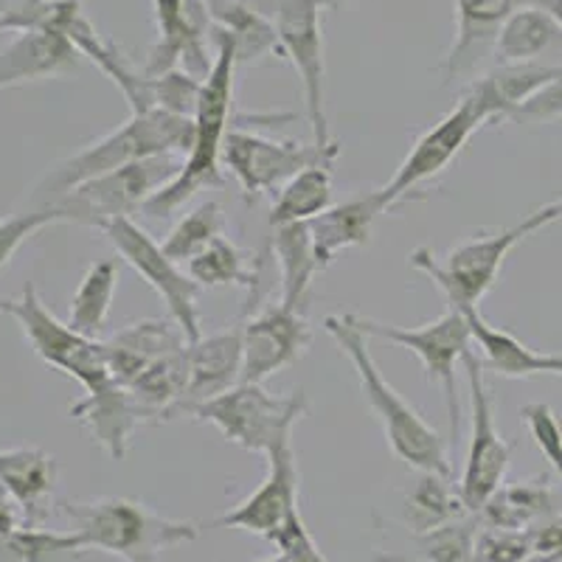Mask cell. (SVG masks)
I'll use <instances>...</instances> for the list:
<instances>
[{
    "label": "cell",
    "instance_id": "6da1fadb",
    "mask_svg": "<svg viewBox=\"0 0 562 562\" xmlns=\"http://www.w3.org/2000/svg\"><path fill=\"white\" fill-rule=\"evenodd\" d=\"M0 310L18 321L34 355L45 366L63 371L82 385L85 396L70 405V416L82 422L110 459L122 461L130 450V439L144 425V419L135 411L127 389L115 383L113 371L104 360L102 340L85 338L77 329H70L68 321H59L45 307L32 281L18 299L3 301Z\"/></svg>",
    "mask_w": 562,
    "mask_h": 562
},
{
    "label": "cell",
    "instance_id": "7a4b0ae2",
    "mask_svg": "<svg viewBox=\"0 0 562 562\" xmlns=\"http://www.w3.org/2000/svg\"><path fill=\"white\" fill-rule=\"evenodd\" d=\"M211 37H214V65H211L209 77L203 79L200 102L194 110L192 147L180 164V172L144 205V214H149V217H167L203 189L223 186V144L231 124L237 119L234 115L237 57H234V48L223 32L214 29Z\"/></svg>",
    "mask_w": 562,
    "mask_h": 562
},
{
    "label": "cell",
    "instance_id": "3957f363",
    "mask_svg": "<svg viewBox=\"0 0 562 562\" xmlns=\"http://www.w3.org/2000/svg\"><path fill=\"white\" fill-rule=\"evenodd\" d=\"M192 138L194 119L160 108L147 110V113H133L127 122L110 130L102 138L90 140L79 153L57 164L37 186L34 200L40 203V209H45V205L63 198L65 192H70L74 186L99 178L104 172H113L119 167H127L133 160L178 153L186 155L192 147Z\"/></svg>",
    "mask_w": 562,
    "mask_h": 562
},
{
    "label": "cell",
    "instance_id": "277c9868",
    "mask_svg": "<svg viewBox=\"0 0 562 562\" xmlns=\"http://www.w3.org/2000/svg\"><path fill=\"white\" fill-rule=\"evenodd\" d=\"M324 329L338 344V349L344 351L346 358L351 360V366H355V374H358L363 396L369 400L371 411L380 419V425H383L391 453L396 459H403L408 467H414V470H419V473H439L450 479L453 470H450L445 439L383 378L380 366L371 358L366 333L355 324V318L351 315H344V318L329 315L324 321Z\"/></svg>",
    "mask_w": 562,
    "mask_h": 562
},
{
    "label": "cell",
    "instance_id": "5b68a950",
    "mask_svg": "<svg viewBox=\"0 0 562 562\" xmlns=\"http://www.w3.org/2000/svg\"><path fill=\"white\" fill-rule=\"evenodd\" d=\"M63 515L88 549L122 557L124 562H160L172 546L192 543L200 524L175 520L133 498L63 501Z\"/></svg>",
    "mask_w": 562,
    "mask_h": 562
},
{
    "label": "cell",
    "instance_id": "8992f818",
    "mask_svg": "<svg viewBox=\"0 0 562 562\" xmlns=\"http://www.w3.org/2000/svg\"><path fill=\"white\" fill-rule=\"evenodd\" d=\"M562 220L560 200L546 209L535 211L524 223L512 225V228L498 231V234H484V237L467 239V243L456 245L448 254L434 256V250L416 248L408 256L411 268L434 279L436 288L448 295L450 307L473 310L479 307V301L495 288L501 268H504L506 256L518 248L526 237H531L535 231L546 228V225Z\"/></svg>",
    "mask_w": 562,
    "mask_h": 562
},
{
    "label": "cell",
    "instance_id": "52a82bcc",
    "mask_svg": "<svg viewBox=\"0 0 562 562\" xmlns=\"http://www.w3.org/2000/svg\"><path fill=\"white\" fill-rule=\"evenodd\" d=\"M310 411L307 394L273 396L262 383H239L225 394L194 403L183 416L209 422L228 441L250 453L270 456L293 445V430Z\"/></svg>",
    "mask_w": 562,
    "mask_h": 562
},
{
    "label": "cell",
    "instance_id": "ba28073f",
    "mask_svg": "<svg viewBox=\"0 0 562 562\" xmlns=\"http://www.w3.org/2000/svg\"><path fill=\"white\" fill-rule=\"evenodd\" d=\"M178 172L180 164L175 160V155L133 160L127 167H119L113 172H104L99 178L74 186L70 192H65L63 198L54 200L45 209L57 211L63 223L102 231L113 220H127L135 211H144V205Z\"/></svg>",
    "mask_w": 562,
    "mask_h": 562
},
{
    "label": "cell",
    "instance_id": "9c48e42d",
    "mask_svg": "<svg viewBox=\"0 0 562 562\" xmlns=\"http://www.w3.org/2000/svg\"><path fill=\"white\" fill-rule=\"evenodd\" d=\"M351 318L371 338L403 346V349H408L411 355H416L422 360V369H425L428 383L439 385L441 396H445V408H448L450 419V439H459L461 405L459 389H456V366L464 360V355L470 351V344H473L464 310L448 307L439 318L430 321V324L416 326V329L380 324V321L360 318V315H351Z\"/></svg>",
    "mask_w": 562,
    "mask_h": 562
},
{
    "label": "cell",
    "instance_id": "30bf717a",
    "mask_svg": "<svg viewBox=\"0 0 562 562\" xmlns=\"http://www.w3.org/2000/svg\"><path fill=\"white\" fill-rule=\"evenodd\" d=\"M461 366H464L467 389H470V445H467V461L456 490H459L464 509L479 515L486 501L504 486L506 473H509L512 445L495 428V403H492L481 358L470 349Z\"/></svg>",
    "mask_w": 562,
    "mask_h": 562
},
{
    "label": "cell",
    "instance_id": "8fae6325",
    "mask_svg": "<svg viewBox=\"0 0 562 562\" xmlns=\"http://www.w3.org/2000/svg\"><path fill=\"white\" fill-rule=\"evenodd\" d=\"M338 155L340 153H324L315 144L270 138V135L245 130L239 124L225 135L223 169L234 175L245 200L254 203L262 194L279 192L281 186L293 180L301 169L315 167V164H335Z\"/></svg>",
    "mask_w": 562,
    "mask_h": 562
},
{
    "label": "cell",
    "instance_id": "7c38bea8",
    "mask_svg": "<svg viewBox=\"0 0 562 562\" xmlns=\"http://www.w3.org/2000/svg\"><path fill=\"white\" fill-rule=\"evenodd\" d=\"M276 29H279L281 52L290 59L304 88V104H307V122L313 130V144L324 153H340L329 135V119H326L324 102V26H321L318 0H279L276 7Z\"/></svg>",
    "mask_w": 562,
    "mask_h": 562
},
{
    "label": "cell",
    "instance_id": "4fadbf2b",
    "mask_svg": "<svg viewBox=\"0 0 562 562\" xmlns=\"http://www.w3.org/2000/svg\"><path fill=\"white\" fill-rule=\"evenodd\" d=\"M104 237L115 248V254L122 256L124 262L147 281L149 288L158 293V299L167 304V313L175 324L183 329L186 340L192 344L200 335V310H198V293L200 288L192 281V276L186 273L178 262H172L160 243L149 237L147 231L140 228L133 217L113 220L102 228Z\"/></svg>",
    "mask_w": 562,
    "mask_h": 562
},
{
    "label": "cell",
    "instance_id": "5bb4252c",
    "mask_svg": "<svg viewBox=\"0 0 562 562\" xmlns=\"http://www.w3.org/2000/svg\"><path fill=\"white\" fill-rule=\"evenodd\" d=\"M486 124H490V119H486V115L481 113L479 104L461 90L456 108L448 110L434 127L425 130V133L414 140L411 153L405 155L403 164L396 167L394 178L380 189L385 211H389L391 205L400 203L403 198H408L411 192H416V189L428 183V180L439 178V175L459 158L461 149L470 144V138H473L481 127H486Z\"/></svg>",
    "mask_w": 562,
    "mask_h": 562
},
{
    "label": "cell",
    "instance_id": "9a60e30c",
    "mask_svg": "<svg viewBox=\"0 0 562 562\" xmlns=\"http://www.w3.org/2000/svg\"><path fill=\"white\" fill-rule=\"evenodd\" d=\"M155 37L144 63L147 77H160L167 70L183 68L192 77L205 79L214 65V23L209 0H153Z\"/></svg>",
    "mask_w": 562,
    "mask_h": 562
},
{
    "label": "cell",
    "instance_id": "2e32d148",
    "mask_svg": "<svg viewBox=\"0 0 562 562\" xmlns=\"http://www.w3.org/2000/svg\"><path fill=\"white\" fill-rule=\"evenodd\" d=\"M313 344V329L301 310L270 304L243 324V383H262L299 363Z\"/></svg>",
    "mask_w": 562,
    "mask_h": 562
},
{
    "label": "cell",
    "instance_id": "e0dca14e",
    "mask_svg": "<svg viewBox=\"0 0 562 562\" xmlns=\"http://www.w3.org/2000/svg\"><path fill=\"white\" fill-rule=\"evenodd\" d=\"M456 3V34L441 63L445 82L473 77L492 48L498 43L501 29L518 9L531 7L535 0H453Z\"/></svg>",
    "mask_w": 562,
    "mask_h": 562
},
{
    "label": "cell",
    "instance_id": "ac0fdd59",
    "mask_svg": "<svg viewBox=\"0 0 562 562\" xmlns=\"http://www.w3.org/2000/svg\"><path fill=\"white\" fill-rule=\"evenodd\" d=\"M293 509H299V464L290 445L268 456V475L262 484L234 509L220 515L217 526L243 529L268 540Z\"/></svg>",
    "mask_w": 562,
    "mask_h": 562
},
{
    "label": "cell",
    "instance_id": "d6986e66",
    "mask_svg": "<svg viewBox=\"0 0 562 562\" xmlns=\"http://www.w3.org/2000/svg\"><path fill=\"white\" fill-rule=\"evenodd\" d=\"M189 358V389L186 405L205 403L243 383V326H228L223 333L200 335L186 349Z\"/></svg>",
    "mask_w": 562,
    "mask_h": 562
},
{
    "label": "cell",
    "instance_id": "ffe728a7",
    "mask_svg": "<svg viewBox=\"0 0 562 562\" xmlns=\"http://www.w3.org/2000/svg\"><path fill=\"white\" fill-rule=\"evenodd\" d=\"M79 57L82 54L63 34L48 29L18 32V37L0 52V90L74 74Z\"/></svg>",
    "mask_w": 562,
    "mask_h": 562
},
{
    "label": "cell",
    "instance_id": "44dd1931",
    "mask_svg": "<svg viewBox=\"0 0 562 562\" xmlns=\"http://www.w3.org/2000/svg\"><path fill=\"white\" fill-rule=\"evenodd\" d=\"M189 344L172 318H149L130 324L115 335L102 340L104 360L113 371L115 383L127 389L135 378H140L155 360L167 358L172 351Z\"/></svg>",
    "mask_w": 562,
    "mask_h": 562
},
{
    "label": "cell",
    "instance_id": "7402d4cb",
    "mask_svg": "<svg viewBox=\"0 0 562 562\" xmlns=\"http://www.w3.org/2000/svg\"><path fill=\"white\" fill-rule=\"evenodd\" d=\"M383 211V194L380 189H371V192H360L344 203H333L326 211H321L318 217L310 220V237H313L321 270L329 268L340 250L369 245L371 228Z\"/></svg>",
    "mask_w": 562,
    "mask_h": 562
},
{
    "label": "cell",
    "instance_id": "603a6c76",
    "mask_svg": "<svg viewBox=\"0 0 562 562\" xmlns=\"http://www.w3.org/2000/svg\"><path fill=\"white\" fill-rule=\"evenodd\" d=\"M562 77L560 65L546 63H518V65H492L486 74L470 79L464 93L481 108V113L492 122L512 119L520 104L529 102L537 90Z\"/></svg>",
    "mask_w": 562,
    "mask_h": 562
},
{
    "label": "cell",
    "instance_id": "cb8c5ba5",
    "mask_svg": "<svg viewBox=\"0 0 562 562\" xmlns=\"http://www.w3.org/2000/svg\"><path fill=\"white\" fill-rule=\"evenodd\" d=\"M59 464L40 448L0 450V486L18 501L26 526H40L52 515V495Z\"/></svg>",
    "mask_w": 562,
    "mask_h": 562
},
{
    "label": "cell",
    "instance_id": "d4e9b609",
    "mask_svg": "<svg viewBox=\"0 0 562 562\" xmlns=\"http://www.w3.org/2000/svg\"><path fill=\"white\" fill-rule=\"evenodd\" d=\"M464 315L467 324H470V335L479 344L481 363H484L486 371H495V374L509 380H526L537 378V374L562 378V355H546V351L531 349L506 329L492 326L479 313V307L464 310Z\"/></svg>",
    "mask_w": 562,
    "mask_h": 562
},
{
    "label": "cell",
    "instance_id": "484cf974",
    "mask_svg": "<svg viewBox=\"0 0 562 562\" xmlns=\"http://www.w3.org/2000/svg\"><path fill=\"white\" fill-rule=\"evenodd\" d=\"M211 23L228 37L239 65H259L268 57H284L276 20H268L243 0H209Z\"/></svg>",
    "mask_w": 562,
    "mask_h": 562
},
{
    "label": "cell",
    "instance_id": "4316f807",
    "mask_svg": "<svg viewBox=\"0 0 562 562\" xmlns=\"http://www.w3.org/2000/svg\"><path fill=\"white\" fill-rule=\"evenodd\" d=\"M551 515H557L554 490H551V481L540 475V479L501 486L479 512V520L486 529L526 531Z\"/></svg>",
    "mask_w": 562,
    "mask_h": 562
},
{
    "label": "cell",
    "instance_id": "83f0119b",
    "mask_svg": "<svg viewBox=\"0 0 562 562\" xmlns=\"http://www.w3.org/2000/svg\"><path fill=\"white\" fill-rule=\"evenodd\" d=\"M270 250L279 262L281 304L304 313V301L313 288L315 273L321 270L318 259H315L313 237H310V225L293 223L273 228L270 231Z\"/></svg>",
    "mask_w": 562,
    "mask_h": 562
},
{
    "label": "cell",
    "instance_id": "f1b7e54d",
    "mask_svg": "<svg viewBox=\"0 0 562 562\" xmlns=\"http://www.w3.org/2000/svg\"><path fill=\"white\" fill-rule=\"evenodd\" d=\"M562 45V26L540 7H524L506 20L501 29L498 43L492 48L495 65H518L540 63L543 54Z\"/></svg>",
    "mask_w": 562,
    "mask_h": 562
},
{
    "label": "cell",
    "instance_id": "f546056e",
    "mask_svg": "<svg viewBox=\"0 0 562 562\" xmlns=\"http://www.w3.org/2000/svg\"><path fill=\"white\" fill-rule=\"evenodd\" d=\"M329 205H333V164H315V167L301 169L276 192L268 225L273 231L281 225L310 223Z\"/></svg>",
    "mask_w": 562,
    "mask_h": 562
},
{
    "label": "cell",
    "instance_id": "4dcf8cb0",
    "mask_svg": "<svg viewBox=\"0 0 562 562\" xmlns=\"http://www.w3.org/2000/svg\"><path fill=\"white\" fill-rule=\"evenodd\" d=\"M115 288H119V265H115V259H99V262L90 265L82 279H79L77 293L70 299V329H77L85 338H102L110 318V307H113Z\"/></svg>",
    "mask_w": 562,
    "mask_h": 562
},
{
    "label": "cell",
    "instance_id": "1f68e13d",
    "mask_svg": "<svg viewBox=\"0 0 562 562\" xmlns=\"http://www.w3.org/2000/svg\"><path fill=\"white\" fill-rule=\"evenodd\" d=\"M461 515H467V509L448 475L419 473L416 484L405 495V524L416 537L453 524Z\"/></svg>",
    "mask_w": 562,
    "mask_h": 562
},
{
    "label": "cell",
    "instance_id": "d6a6232c",
    "mask_svg": "<svg viewBox=\"0 0 562 562\" xmlns=\"http://www.w3.org/2000/svg\"><path fill=\"white\" fill-rule=\"evenodd\" d=\"M186 273L192 276V281L198 288H243L250 295V301L256 299V290H259V281L262 273L259 268L250 270L248 259H245L243 250L231 243L228 237H217L203 254H198L192 262H186Z\"/></svg>",
    "mask_w": 562,
    "mask_h": 562
},
{
    "label": "cell",
    "instance_id": "836d02e7",
    "mask_svg": "<svg viewBox=\"0 0 562 562\" xmlns=\"http://www.w3.org/2000/svg\"><path fill=\"white\" fill-rule=\"evenodd\" d=\"M88 551L77 531L23 526L14 535L0 537V562H88Z\"/></svg>",
    "mask_w": 562,
    "mask_h": 562
},
{
    "label": "cell",
    "instance_id": "e575fe53",
    "mask_svg": "<svg viewBox=\"0 0 562 562\" xmlns=\"http://www.w3.org/2000/svg\"><path fill=\"white\" fill-rule=\"evenodd\" d=\"M223 231L225 214L223 209H220V203L203 200V203L194 205L186 217L178 220V225L169 231L167 239L160 243V248H164V254H167L172 262L186 265L192 262L198 254H203L214 239L223 237Z\"/></svg>",
    "mask_w": 562,
    "mask_h": 562
},
{
    "label": "cell",
    "instance_id": "d590c367",
    "mask_svg": "<svg viewBox=\"0 0 562 562\" xmlns=\"http://www.w3.org/2000/svg\"><path fill=\"white\" fill-rule=\"evenodd\" d=\"M481 520L479 515L467 512L453 524L419 535L422 562H473L475 540H479Z\"/></svg>",
    "mask_w": 562,
    "mask_h": 562
},
{
    "label": "cell",
    "instance_id": "8d00e7d4",
    "mask_svg": "<svg viewBox=\"0 0 562 562\" xmlns=\"http://www.w3.org/2000/svg\"><path fill=\"white\" fill-rule=\"evenodd\" d=\"M155 85V108L169 110V113L186 115V119H194V110L200 102V90H203V79L192 77L189 70L175 68L153 77Z\"/></svg>",
    "mask_w": 562,
    "mask_h": 562
},
{
    "label": "cell",
    "instance_id": "74e56055",
    "mask_svg": "<svg viewBox=\"0 0 562 562\" xmlns=\"http://www.w3.org/2000/svg\"><path fill=\"white\" fill-rule=\"evenodd\" d=\"M54 223H63V217H59L54 209H34L23 211V214L0 217V270L12 262L14 254H18L37 231L48 228V225Z\"/></svg>",
    "mask_w": 562,
    "mask_h": 562
},
{
    "label": "cell",
    "instance_id": "f35d334b",
    "mask_svg": "<svg viewBox=\"0 0 562 562\" xmlns=\"http://www.w3.org/2000/svg\"><path fill=\"white\" fill-rule=\"evenodd\" d=\"M526 428H529L531 439L540 448V453L546 456V461L551 464V470L557 473V479L562 481V428L557 414L551 411V405L546 403H531L520 408Z\"/></svg>",
    "mask_w": 562,
    "mask_h": 562
},
{
    "label": "cell",
    "instance_id": "ab89813d",
    "mask_svg": "<svg viewBox=\"0 0 562 562\" xmlns=\"http://www.w3.org/2000/svg\"><path fill=\"white\" fill-rule=\"evenodd\" d=\"M529 554H535L529 531L486 529V526H481L473 562H520Z\"/></svg>",
    "mask_w": 562,
    "mask_h": 562
},
{
    "label": "cell",
    "instance_id": "60d3db41",
    "mask_svg": "<svg viewBox=\"0 0 562 562\" xmlns=\"http://www.w3.org/2000/svg\"><path fill=\"white\" fill-rule=\"evenodd\" d=\"M270 543L279 549L281 557H288L290 562H326V557L321 554L315 537L310 535L307 524L301 518V512L293 509L284 518V524L268 537Z\"/></svg>",
    "mask_w": 562,
    "mask_h": 562
},
{
    "label": "cell",
    "instance_id": "b9f144b4",
    "mask_svg": "<svg viewBox=\"0 0 562 562\" xmlns=\"http://www.w3.org/2000/svg\"><path fill=\"white\" fill-rule=\"evenodd\" d=\"M562 119V77H557L554 82L546 85L543 90H537L535 97L526 104H520L518 113L512 115V122H554Z\"/></svg>",
    "mask_w": 562,
    "mask_h": 562
},
{
    "label": "cell",
    "instance_id": "7bdbcfd3",
    "mask_svg": "<svg viewBox=\"0 0 562 562\" xmlns=\"http://www.w3.org/2000/svg\"><path fill=\"white\" fill-rule=\"evenodd\" d=\"M43 3H48V0H0V29L18 32L20 23H23L29 14L37 12Z\"/></svg>",
    "mask_w": 562,
    "mask_h": 562
},
{
    "label": "cell",
    "instance_id": "ee69618b",
    "mask_svg": "<svg viewBox=\"0 0 562 562\" xmlns=\"http://www.w3.org/2000/svg\"><path fill=\"white\" fill-rule=\"evenodd\" d=\"M23 526H26V520H23V512H20L18 501L0 486V537L14 535Z\"/></svg>",
    "mask_w": 562,
    "mask_h": 562
},
{
    "label": "cell",
    "instance_id": "f6af8a7d",
    "mask_svg": "<svg viewBox=\"0 0 562 562\" xmlns=\"http://www.w3.org/2000/svg\"><path fill=\"white\" fill-rule=\"evenodd\" d=\"M535 7L546 9V12H549L551 18H554L557 23L562 26V0H535Z\"/></svg>",
    "mask_w": 562,
    "mask_h": 562
},
{
    "label": "cell",
    "instance_id": "bcb514c9",
    "mask_svg": "<svg viewBox=\"0 0 562 562\" xmlns=\"http://www.w3.org/2000/svg\"><path fill=\"white\" fill-rule=\"evenodd\" d=\"M520 562H562V554H537L535 551V554H529Z\"/></svg>",
    "mask_w": 562,
    "mask_h": 562
},
{
    "label": "cell",
    "instance_id": "7dc6e473",
    "mask_svg": "<svg viewBox=\"0 0 562 562\" xmlns=\"http://www.w3.org/2000/svg\"><path fill=\"white\" fill-rule=\"evenodd\" d=\"M346 3H355V0H318V7L321 9H340V7H346Z\"/></svg>",
    "mask_w": 562,
    "mask_h": 562
},
{
    "label": "cell",
    "instance_id": "c3c4849f",
    "mask_svg": "<svg viewBox=\"0 0 562 562\" xmlns=\"http://www.w3.org/2000/svg\"><path fill=\"white\" fill-rule=\"evenodd\" d=\"M378 562H408V560H400V557H378Z\"/></svg>",
    "mask_w": 562,
    "mask_h": 562
},
{
    "label": "cell",
    "instance_id": "681fc988",
    "mask_svg": "<svg viewBox=\"0 0 562 562\" xmlns=\"http://www.w3.org/2000/svg\"><path fill=\"white\" fill-rule=\"evenodd\" d=\"M259 562H290V560H288V557L276 554V557H268V560H259Z\"/></svg>",
    "mask_w": 562,
    "mask_h": 562
},
{
    "label": "cell",
    "instance_id": "f907efd6",
    "mask_svg": "<svg viewBox=\"0 0 562 562\" xmlns=\"http://www.w3.org/2000/svg\"><path fill=\"white\" fill-rule=\"evenodd\" d=\"M560 205H562V200H560Z\"/></svg>",
    "mask_w": 562,
    "mask_h": 562
}]
</instances>
